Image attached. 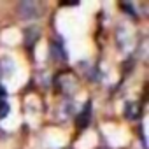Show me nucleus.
<instances>
[{
    "label": "nucleus",
    "mask_w": 149,
    "mask_h": 149,
    "mask_svg": "<svg viewBox=\"0 0 149 149\" xmlns=\"http://www.w3.org/2000/svg\"><path fill=\"white\" fill-rule=\"evenodd\" d=\"M9 114V104L6 100H0V118H6Z\"/></svg>",
    "instance_id": "6"
},
{
    "label": "nucleus",
    "mask_w": 149,
    "mask_h": 149,
    "mask_svg": "<svg viewBox=\"0 0 149 149\" xmlns=\"http://www.w3.org/2000/svg\"><path fill=\"white\" fill-rule=\"evenodd\" d=\"M18 13L23 19H33L40 16V6L33 0H26V2L18 4Z\"/></svg>",
    "instance_id": "2"
},
{
    "label": "nucleus",
    "mask_w": 149,
    "mask_h": 149,
    "mask_svg": "<svg viewBox=\"0 0 149 149\" xmlns=\"http://www.w3.org/2000/svg\"><path fill=\"white\" fill-rule=\"evenodd\" d=\"M39 28H35V26H30V28H26L25 30V42L28 44V46H33L35 44V40L39 39Z\"/></svg>",
    "instance_id": "5"
},
{
    "label": "nucleus",
    "mask_w": 149,
    "mask_h": 149,
    "mask_svg": "<svg viewBox=\"0 0 149 149\" xmlns=\"http://www.w3.org/2000/svg\"><path fill=\"white\" fill-rule=\"evenodd\" d=\"M140 112H142V109H140V105L137 102H130V104L125 105V118L130 119V121L139 119L140 118Z\"/></svg>",
    "instance_id": "4"
},
{
    "label": "nucleus",
    "mask_w": 149,
    "mask_h": 149,
    "mask_svg": "<svg viewBox=\"0 0 149 149\" xmlns=\"http://www.w3.org/2000/svg\"><path fill=\"white\" fill-rule=\"evenodd\" d=\"M56 86H58V90H60L63 95H70V93L76 91L77 81H76V77H74V74H70V72H61L60 76L56 77Z\"/></svg>",
    "instance_id": "1"
},
{
    "label": "nucleus",
    "mask_w": 149,
    "mask_h": 149,
    "mask_svg": "<svg viewBox=\"0 0 149 149\" xmlns=\"http://www.w3.org/2000/svg\"><path fill=\"white\" fill-rule=\"evenodd\" d=\"M90 121H91V102H88V104L83 107V111H81V114L77 116L76 123H77L79 128H86V126L90 125Z\"/></svg>",
    "instance_id": "3"
}]
</instances>
